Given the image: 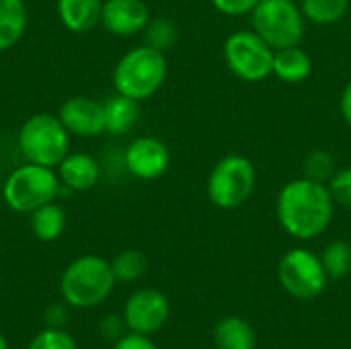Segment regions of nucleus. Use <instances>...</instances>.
I'll return each mask as SVG.
<instances>
[{
    "label": "nucleus",
    "mask_w": 351,
    "mask_h": 349,
    "mask_svg": "<svg viewBox=\"0 0 351 349\" xmlns=\"http://www.w3.org/2000/svg\"><path fill=\"white\" fill-rule=\"evenodd\" d=\"M27 349H78V348H76L74 339H72L66 331H62V329H58V327H49V329H45V331H41V333H37V335H35V339L29 344V348Z\"/></svg>",
    "instance_id": "bb28decb"
},
{
    "label": "nucleus",
    "mask_w": 351,
    "mask_h": 349,
    "mask_svg": "<svg viewBox=\"0 0 351 349\" xmlns=\"http://www.w3.org/2000/svg\"><path fill=\"white\" fill-rule=\"evenodd\" d=\"M144 33V43L158 49V51H169L175 41H177V27L167 19V16H154L148 21Z\"/></svg>",
    "instance_id": "b1692460"
},
{
    "label": "nucleus",
    "mask_w": 351,
    "mask_h": 349,
    "mask_svg": "<svg viewBox=\"0 0 351 349\" xmlns=\"http://www.w3.org/2000/svg\"><path fill=\"white\" fill-rule=\"evenodd\" d=\"M58 117L70 136L80 138H95L105 134V111L103 101H97L86 95H74L66 99L60 109Z\"/></svg>",
    "instance_id": "f8f14e48"
},
{
    "label": "nucleus",
    "mask_w": 351,
    "mask_h": 349,
    "mask_svg": "<svg viewBox=\"0 0 351 349\" xmlns=\"http://www.w3.org/2000/svg\"><path fill=\"white\" fill-rule=\"evenodd\" d=\"M304 175L302 177H308V179H315V181H321V183H327L331 179V175L335 173V160H333V154L319 148V150H313L306 154L304 163Z\"/></svg>",
    "instance_id": "393cba45"
},
{
    "label": "nucleus",
    "mask_w": 351,
    "mask_h": 349,
    "mask_svg": "<svg viewBox=\"0 0 351 349\" xmlns=\"http://www.w3.org/2000/svg\"><path fill=\"white\" fill-rule=\"evenodd\" d=\"M62 183L51 167L25 163L10 171L2 183L4 204L19 214H31L37 208L56 202L62 193Z\"/></svg>",
    "instance_id": "20e7f679"
},
{
    "label": "nucleus",
    "mask_w": 351,
    "mask_h": 349,
    "mask_svg": "<svg viewBox=\"0 0 351 349\" xmlns=\"http://www.w3.org/2000/svg\"><path fill=\"white\" fill-rule=\"evenodd\" d=\"M121 323L123 319H117V317H107L103 321V335L107 339H119L121 337ZM125 325V323H123Z\"/></svg>",
    "instance_id": "c756f323"
},
{
    "label": "nucleus",
    "mask_w": 351,
    "mask_h": 349,
    "mask_svg": "<svg viewBox=\"0 0 351 349\" xmlns=\"http://www.w3.org/2000/svg\"><path fill=\"white\" fill-rule=\"evenodd\" d=\"M323 267L329 280H343L351 274V245L348 241H333L321 253Z\"/></svg>",
    "instance_id": "4be33fe9"
},
{
    "label": "nucleus",
    "mask_w": 351,
    "mask_h": 349,
    "mask_svg": "<svg viewBox=\"0 0 351 349\" xmlns=\"http://www.w3.org/2000/svg\"><path fill=\"white\" fill-rule=\"evenodd\" d=\"M280 286L298 300H313L323 294L327 286V272L317 253L308 249H292L278 263Z\"/></svg>",
    "instance_id": "1a4fd4ad"
},
{
    "label": "nucleus",
    "mask_w": 351,
    "mask_h": 349,
    "mask_svg": "<svg viewBox=\"0 0 351 349\" xmlns=\"http://www.w3.org/2000/svg\"><path fill=\"white\" fill-rule=\"evenodd\" d=\"M27 29V6L23 0H0V51L14 47Z\"/></svg>",
    "instance_id": "6ab92c4d"
},
{
    "label": "nucleus",
    "mask_w": 351,
    "mask_h": 349,
    "mask_svg": "<svg viewBox=\"0 0 351 349\" xmlns=\"http://www.w3.org/2000/svg\"><path fill=\"white\" fill-rule=\"evenodd\" d=\"M123 167L140 181L160 179L171 167V150L154 136H138L125 146Z\"/></svg>",
    "instance_id": "9b49d317"
},
{
    "label": "nucleus",
    "mask_w": 351,
    "mask_h": 349,
    "mask_svg": "<svg viewBox=\"0 0 351 349\" xmlns=\"http://www.w3.org/2000/svg\"><path fill=\"white\" fill-rule=\"evenodd\" d=\"M171 315L169 298L154 290V288H142L136 290L125 306H123V323L132 333L140 335H152L165 327Z\"/></svg>",
    "instance_id": "9d476101"
},
{
    "label": "nucleus",
    "mask_w": 351,
    "mask_h": 349,
    "mask_svg": "<svg viewBox=\"0 0 351 349\" xmlns=\"http://www.w3.org/2000/svg\"><path fill=\"white\" fill-rule=\"evenodd\" d=\"M167 72H169V62L165 51H158L142 43L132 47L117 60L111 80L115 93L142 103L154 97L162 88L167 80Z\"/></svg>",
    "instance_id": "f03ea898"
},
{
    "label": "nucleus",
    "mask_w": 351,
    "mask_h": 349,
    "mask_svg": "<svg viewBox=\"0 0 351 349\" xmlns=\"http://www.w3.org/2000/svg\"><path fill=\"white\" fill-rule=\"evenodd\" d=\"M251 29L274 49L300 45L306 19L296 0H259L251 12Z\"/></svg>",
    "instance_id": "0eeeda50"
},
{
    "label": "nucleus",
    "mask_w": 351,
    "mask_h": 349,
    "mask_svg": "<svg viewBox=\"0 0 351 349\" xmlns=\"http://www.w3.org/2000/svg\"><path fill=\"white\" fill-rule=\"evenodd\" d=\"M117 282H136L148 272V257L138 249H125L111 261Z\"/></svg>",
    "instance_id": "5701e85b"
},
{
    "label": "nucleus",
    "mask_w": 351,
    "mask_h": 349,
    "mask_svg": "<svg viewBox=\"0 0 351 349\" xmlns=\"http://www.w3.org/2000/svg\"><path fill=\"white\" fill-rule=\"evenodd\" d=\"M60 183L68 191H90L101 179V167L95 156L86 152H68L56 167Z\"/></svg>",
    "instance_id": "4468645a"
},
{
    "label": "nucleus",
    "mask_w": 351,
    "mask_h": 349,
    "mask_svg": "<svg viewBox=\"0 0 351 349\" xmlns=\"http://www.w3.org/2000/svg\"><path fill=\"white\" fill-rule=\"evenodd\" d=\"M313 72V60L311 56L300 47H284L274 51V76L286 84H298L306 80Z\"/></svg>",
    "instance_id": "f3484780"
},
{
    "label": "nucleus",
    "mask_w": 351,
    "mask_h": 349,
    "mask_svg": "<svg viewBox=\"0 0 351 349\" xmlns=\"http://www.w3.org/2000/svg\"><path fill=\"white\" fill-rule=\"evenodd\" d=\"M329 193L335 202V206L351 210V167L337 169L331 179L327 181Z\"/></svg>",
    "instance_id": "a878e982"
},
{
    "label": "nucleus",
    "mask_w": 351,
    "mask_h": 349,
    "mask_svg": "<svg viewBox=\"0 0 351 349\" xmlns=\"http://www.w3.org/2000/svg\"><path fill=\"white\" fill-rule=\"evenodd\" d=\"M298 4L304 19L321 27L339 23L350 8V0H300Z\"/></svg>",
    "instance_id": "412c9836"
},
{
    "label": "nucleus",
    "mask_w": 351,
    "mask_h": 349,
    "mask_svg": "<svg viewBox=\"0 0 351 349\" xmlns=\"http://www.w3.org/2000/svg\"><path fill=\"white\" fill-rule=\"evenodd\" d=\"M45 317H47V321H49L53 327H58V325L66 319V313H64V309H62L60 304H53V306L47 311V315H45Z\"/></svg>",
    "instance_id": "2f4dec72"
},
{
    "label": "nucleus",
    "mask_w": 351,
    "mask_h": 349,
    "mask_svg": "<svg viewBox=\"0 0 351 349\" xmlns=\"http://www.w3.org/2000/svg\"><path fill=\"white\" fill-rule=\"evenodd\" d=\"M16 144L25 163L56 169L70 152V132L58 115L35 113L19 128Z\"/></svg>",
    "instance_id": "39448f33"
},
{
    "label": "nucleus",
    "mask_w": 351,
    "mask_h": 349,
    "mask_svg": "<svg viewBox=\"0 0 351 349\" xmlns=\"http://www.w3.org/2000/svg\"><path fill=\"white\" fill-rule=\"evenodd\" d=\"M274 47L253 29L234 31L224 41L228 70L245 82H261L274 72Z\"/></svg>",
    "instance_id": "6e6552de"
},
{
    "label": "nucleus",
    "mask_w": 351,
    "mask_h": 349,
    "mask_svg": "<svg viewBox=\"0 0 351 349\" xmlns=\"http://www.w3.org/2000/svg\"><path fill=\"white\" fill-rule=\"evenodd\" d=\"M0 349H8V346H6V339H4V335L0 333Z\"/></svg>",
    "instance_id": "473e14b6"
},
{
    "label": "nucleus",
    "mask_w": 351,
    "mask_h": 349,
    "mask_svg": "<svg viewBox=\"0 0 351 349\" xmlns=\"http://www.w3.org/2000/svg\"><path fill=\"white\" fill-rule=\"evenodd\" d=\"M257 187V171L251 158L243 154H226L210 171L206 193L220 210H237L245 206Z\"/></svg>",
    "instance_id": "423d86ee"
},
{
    "label": "nucleus",
    "mask_w": 351,
    "mask_h": 349,
    "mask_svg": "<svg viewBox=\"0 0 351 349\" xmlns=\"http://www.w3.org/2000/svg\"><path fill=\"white\" fill-rule=\"evenodd\" d=\"M103 0H56L60 23L72 33H86L101 25Z\"/></svg>",
    "instance_id": "2eb2a0df"
},
{
    "label": "nucleus",
    "mask_w": 351,
    "mask_h": 349,
    "mask_svg": "<svg viewBox=\"0 0 351 349\" xmlns=\"http://www.w3.org/2000/svg\"><path fill=\"white\" fill-rule=\"evenodd\" d=\"M339 111H341V117L343 121L351 128V80L343 86L341 91V99H339Z\"/></svg>",
    "instance_id": "7c9ffc66"
},
{
    "label": "nucleus",
    "mask_w": 351,
    "mask_h": 349,
    "mask_svg": "<svg viewBox=\"0 0 351 349\" xmlns=\"http://www.w3.org/2000/svg\"><path fill=\"white\" fill-rule=\"evenodd\" d=\"M259 0H212V6L226 16H245L251 14Z\"/></svg>",
    "instance_id": "cd10ccee"
},
{
    "label": "nucleus",
    "mask_w": 351,
    "mask_h": 349,
    "mask_svg": "<svg viewBox=\"0 0 351 349\" xmlns=\"http://www.w3.org/2000/svg\"><path fill=\"white\" fill-rule=\"evenodd\" d=\"M113 349H158L154 346L152 339H148V335H140V333H130L123 335L115 341Z\"/></svg>",
    "instance_id": "c85d7f7f"
},
{
    "label": "nucleus",
    "mask_w": 351,
    "mask_h": 349,
    "mask_svg": "<svg viewBox=\"0 0 351 349\" xmlns=\"http://www.w3.org/2000/svg\"><path fill=\"white\" fill-rule=\"evenodd\" d=\"M103 111H105V134L111 136L130 134L140 119V103L119 93L103 101Z\"/></svg>",
    "instance_id": "dca6fc26"
},
{
    "label": "nucleus",
    "mask_w": 351,
    "mask_h": 349,
    "mask_svg": "<svg viewBox=\"0 0 351 349\" xmlns=\"http://www.w3.org/2000/svg\"><path fill=\"white\" fill-rule=\"evenodd\" d=\"M214 344L218 349H255L257 335L247 319L224 317L214 327Z\"/></svg>",
    "instance_id": "a211bd4d"
},
{
    "label": "nucleus",
    "mask_w": 351,
    "mask_h": 349,
    "mask_svg": "<svg viewBox=\"0 0 351 349\" xmlns=\"http://www.w3.org/2000/svg\"><path fill=\"white\" fill-rule=\"evenodd\" d=\"M335 202L327 183L298 177L288 181L276 200V216L280 226L298 241L321 237L333 222Z\"/></svg>",
    "instance_id": "f257e3e1"
},
{
    "label": "nucleus",
    "mask_w": 351,
    "mask_h": 349,
    "mask_svg": "<svg viewBox=\"0 0 351 349\" xmlns=\"http://www.w3.org/2000/svg\"><path fill=\"white\" fill-rule=\"evenodd\" d=\"M29 216H31L33 234L43 243L58 241L66 230V212L58 202H49L37 208L35 212H31Z\"/></svg>",
    "instance_id": "aec40b11"
},
{
    "label": "nucleus",
    "mask_w": 351,
    "mask_h": 349,
    "mask_svg": "<svg viewBox=\"0 0 351 349\" xmlns=\"http://www.w3.org/2000/svg\"><path fill=\"white\" fill-rule=\"evenodd\" d=\"M115 282L111 261L99 255H82L64 269L60 290L66 304L76 309H93L113 292Z\"/></svg>",
    "instance_id": "7ed1b4c3"
},
{
    "label": "nucleus",
    "mask_w": 351,
    "mask_h": 349,
    "mask_svg": "<svg viewBox=\"0 0 351 349\" xmlns=\"http://www.w3.org/2000/svg\"><path fill=\"white\" fill-rule=\"evenodd\" d=\"M150 19V8L144 0H103L101 27L115 37L142 33Z\"/></svg>",
    "instance_id": "ddd939ff"
}]
</instances>
